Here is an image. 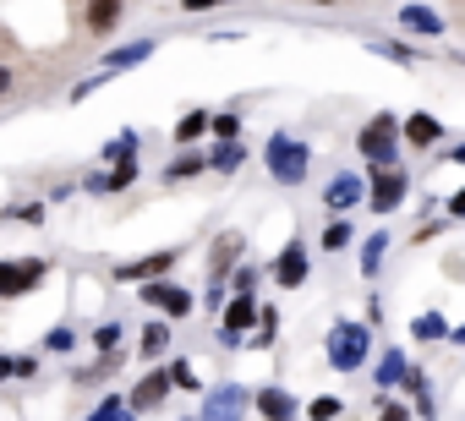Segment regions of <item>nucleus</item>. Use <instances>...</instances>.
Masks as SVG:
<instances>
[{"label": "nucleus", "mask_w": 465, "mask_h": 421, "mask_svg": "<svg viewBox=\"0 0 465 421\" xmlns=\"http://www.w3.org/2000/svg\"><path fill=\"white\" fill-rule=\"evenodd\" d=\"M323 356H329V367H334V372H345V377L367 372V367L378 361L372 323H367V318H340V323L329 328V339H323Z\"/></svg>", "instance_id": "nucleus-1"}, {"label": "nucleus", "mask_w": 465, "mask_h": 421, "mask_svg": "<svg viewBox=\"0 0 465 421\" xmlns=\"http://www.w3.org/2000/svg\"><path fill=\"white\" fill-rule=\"evenodd\" d=\"M263 164H269V181H274V186H302V181L312 175V142L296 137V132H269Z\"/></svg>", "instance_id": "nucleus-2"}, {"label": "nucleus", "mask_w": 465, "mask_h": 421, "mask_svg": "<svg viewBox=\"0 0 465 421\" xmlns=\"http://www.w3.org/2000/svg\"><path fill=\"white\" fill-rule=\"evenodd\" d=\"M400 115L394 110H378L361 132H356V153L367 159V170H400V148H405V137H400Z\"/></svg>", "instance_id": "nucleus-3"}, {"label": "nucleus", "mask_w": 465, "mask_h": 421, "mask_svg": "<svg viewBox=\"0 0 465 421\" xmlns=\"http://www.w3.org/2000/svg\"><path fill=\"white\" fill-rule=\"evenodd\" d=\"M411 202V170H367V208L378 220H394L400 208Z\"/></svg>", "instance_id": "nucleus-4"}, {"label": "nucleus", "mask_w": 465, "mask_h": 421, "mask_svg": "<svg viewBox=\"0 0 465 421\" xmlns=\"http://www.w3.org/2000/svg\"><path fill=\"white\" fill-rule=\"evenodd\" d=\"M318 202L329 208V220H351L356 208H367V175L361 170H334L318 191Z\"/></svg>", "instance_id": "nucleus-5"}, {"label": "nucleus", "mask_w": 465, "mask_h": 421, "mask_svg": "<svg viewBox=\"0 0 465 421\" xmlns=\"http://www.w3.org/2000/svg\"><path fill=\"white\" fill-rule=\"evenodd\" d=\"M263 323V307H258V296H230V307L219 312V345L224 350H242L252 334L247 328H258Z\"/></svg>", "instance_id": "nucleus-6"}, {"label": "nucleus", "mask_w": 465, "mask_h": 421, "mask_svg": "<svg viewBox=\"0 0 465 421\" xmlns=\"http://www.w3.org/2000/svg\"><path fill=\"white\" fill-rule=\"evenodd\" d=\"M252 410V388H242V383H213V388H203V421H242Z\"/></svg>", "instance_id": "nucleus-7"}, {"label": "nucleus", "mask_w": 465, "mask_h": 421, "mask_svg": "<svg viewBox=\"0 0 465 421\" xmlns=\"http://www.w3.org/2000/svg\"><path fill=\"white\" fill-rule=\"evenodd\" d=\"M137 296H143V307H153V312H164L170 323H181V318H192V307H197V296H192L186 285H170V279H148V285H137Z\"/></svg>", "instance_id": "nucleus-8"}, {"label": "nucleus", "mask_w": 465, "mask_h": 421, "mask_svg": "<svg viewBox=\"0 0 465 421\" xmlns=\"http://www.w3.org/2000/svg\"><path fill=\"white\" fill-rule=\"evenodd\" d=\"M45 274H50V263H45V258H17V263H0V301H17V296L39 290V285H45Z\"/></svg>", "instance_id": "nucleus-9"}, {"label": "nucleus", "mask_w": 465, "mask_h": 421, "mask_svg": "<svg viewBox=\"0 0 465 421\" xmlns=\"http://www.w3.org/2000/svg\"><path fill=\"white\" fill-rule=\"evenodd\" d=\"M269 274H274V285H280V290H302V285H307V274H312V252H307V241H302V236H291V241L280 247V258H274V269H269Z\"/></svg>", "instance_id": "nucleus-10"}, {"label": "nucleus", "mask_w": 465, "mask_h": 421, "mask_svg": "<svg viewBox=\"0 0 465 421\" xmlns=\"http://www.w3.org/2000/svg\"><path fill=\"white\" fill-rule=\"evenodd\" d=\"M175 263H181V247L143 252V258H132V263H115V285H148V279H164Z\"/></svg>", "instance_id": "nucleus-11"}, {"label": "nucleus", "mask_w": 465, "mask_h": 421, "mask_svg": "<svg viewBox=\"0 0 465 421\" xmlns=\"http://www.w3.org/2000/svg\"><path fill=\"white\" fill-rule=\"evenodd\" d=\"M252 416H263V421H302L307 405L285 383H263V388H252Z\"/></svg>", "instance_id": "nucleus-12"}, {"label": "nucleus", "mask_w": 465, "mask_h": 421, "mask_svg": "<svg viewBox=\"0 0 465 421\" xmlns=\"http://www.w3.org/2000/svg\"><path fill=\"white\" fill-rule=\"evenodd\" d=\"M394 28H400V39H443V34H449L443 12L421 6V0H405V6H400V17H394Z\"/></svg>", "instance_id": "nucleus-13"}, {"label": "nucleus", "mask_w": 465, "mask_h": 421, "mask_svg": "<svg viewBox=\"0 0 465 421\" xmlns=\"http://www.w3.org/2000/svg\"><path fill=\"white\" fill-rule=\"evenodd\" d=\"M242 258H247V236L242 230H224L213 241V252H208V285H230V274L242 269Z\"/></svg>", "instance_id": "nucleus-14"}, {"label": "nucleus", "mask_w": 465, "mask_h": 421, "mask_svg": "<svg viewBox=\"0 0 465 421\" xmlns=\"http://www.w3.org/2000/svg\"><path fill=\"white\" fill-rule=\"evenodd\" d=\"M400 137H405V148H411V153H432L438 142H449L443 121H438V115H427V110H411V115H405V126H400Z\"/></svg>", "instance_id": "nucleus-15"}, {"label": "nucleus", "mask_w": 465, "mask_h": 421, "mask_svg": "<svg viewBox=\"0 0 465 421\" xmlns=\"http://www.w3.org/2000/svg\"><path fill=\"white\" fill-rule=\"evenodd\" d=\"M170 388H175V383H170V367H153V372H143V377H137V388H132L126 399H132V410H137V416H148V410H159V405L170 399Z\"/></svg>", "instance_id": "nucleus-16"}, {"label": "nucleus", "mask_w": 465, "mask_h": 421, "mask_svg": "<svg viewBox=\"0 0 465 421\" xmlns=\"http://www.w3.org/2000/svg\"><path fill=\"white\" fill-rule=\"evenodd\" d=\"M416 361L400 350V345H383L378 350V361H372V383H378V394H394L400 383H405V372H411Z\"/></svg>", "instance_id": "nucleus-17"}, {"label": "nucleus", "mask_w": 465, "mask_h": 421, "mask_svg": "<svg viewBox=\"0 0 465 421\" xmlns=\"http://www.w3.org/2000/svg\"><path fill=\"white\" fill-rule=\"evenodd\" d=\"M121 17H126V0H88L83 28H88L94 39H110V34L121 28Z\"/></svg>", "instance_id": "nucleus-18"}, {"label": "nucleus", "mask_w": 465, "mask_h": 421, "mask_svg": "<svg viewBox=\"0 0 465 421\" xmlns=\"http://www.w3.org/2000/svg\"><path fill=\"white\" fill-rule=\"evenodd\" d=\"M389 247H394V236H389L383 225H378L372 236H361V247H356V269H361V279H378V274H383Z\"/></svg>", "instance_id": "nucleus-19"}, {"label": "nucleus", "mask_w": 465, "mask_h": 421, "mask_svg": "<svg viewBox=\"0 0 465 421\" xmlns=\"http://www.w3.org/2000/svg\"><path fill=\"white\" fill-rule=\"evenodd\" d=\"M351 241H361L351 220H329V225L318 230V252H323V258H340V252H351Z\"/></svg>", "instance_id": "nucleus-20"}, {"label": "nucleus", "mask_w": 465, "mask_h": 421, "mask_svg": "<svg viewBox=\"0 0 465 421\" xmlns=\"http://www.w3.org/2000/svg\"><path fill=\"white\" fill-rule=\"evenodd\" d=\"M367 50H372V55H383V61H394V66H427V61H421V50H416L411 39H367Z\"/></svg>", "instance_id": "nucleus-21"}, {"label": "nucleus", "mask_w": 465, "mask_h": 421, "mask_svg": "<svg viewBox=\"0 0 465 421\" xmlns=\"http://www.w3.org/2000/svg\"><path fill=\"white\" fill-rule=\"evenodd\" d=\"M449 334H454V323H449L443 312H416V318H411V339H416V345H438V339H449Z\"/></svg>", "instance_id": "nucleus-22"}, {"label": "nucleus", "mask_w": 465, "mask_h": 421, "mask_svg": "<svg viewBox=\"0 0 465 421\" xmlns=\"http://www.w3.org/2000/svg\"><path fill=\"white\" fill-rule=\"evenodd\" d=\"M148 55H153V39H132V44L110 50L99 66H104V77H110V72H126V66H137V61H148Z\"/></svg>", "instance_id": "nucleus-23"}, {"label": "nucleus", "mask_w": 465, "mask_h": 421, "mask_svg": "<svg viewBox=\"0 0 465 421\" xmlns=\"http://www.w3.org/2000/svg\"><path fill=\"white\" fill-rule=\"evenodd\" d=\"M164 350H170V318H153V323L143 328V339H137V356H143V361L153 367V361H159Z\"/></svg>", "instance_id": "nucleus-24"}, {"label": "nucleus", "mask_w": 465, "mask_h": 421, "mask_svg": "<svg viewBox=\"0 0 465 421\" xmlns=\"http://www.w3.org/2000/svg\"><path fill=\"white\" fill-rule=\"evenodd\" d=\"M242 164H247V142H219V148L208 153V170H213V175H236Z\"/></svg>", "instance_id": "nucleus-25"}, {"label": "nucleus", "mask_w": 465, "mask_h": 421, "mask_svg": "<svg viewBox=\"0 0 465 421\" xmlns=\"http://www.w3.org/2000/svg\"><path fill=\"white\" fill-rule=\"evenodd\" d=\"M208 132H213V115H208V110H186V115L175 121V142H181V148L197 142V137H208Z\"/></svg>", "instance_id": "nucleus-26"}, {"label": "nucleus", "mask_w": 465, "mask_h": 421, "mask_svg": "<svg viewBox=\"0 0 465 421\" xmlns=\"http://www.w3.org/2000/svg\"><path fill=\"white\" fill-rule=\"evenodd\" d=\"M203 170H208V153H181V159L164 164V186H181V181H192V175H203Z\"/></svg>", "instance_id": "nucleus-27"}, {"label": "nucleus", "mask_w": 465, "mask_h": 421, "mask_svg": "<svg viewBox=\"0 0 465 421\" xmlns=\"http://www.w3.org/2000/svg\"><path fill=\"white\" fill-rule=\"evenodd\" d=\"M88 421H137V410H132V399L126 394H104L99 405H94V416Z\"/></svg>", "instance_id": "nucleus-28"}, {"label": "nucleus", "mask_w": 465, "mask_h": 421, "mask_svg": "<svg viewBox=\"0 0 465 421\" xmlns=\"http://www.w3.org/2000/svg\"><path fill=\"white\" fill-rule=\"evenodd\" d=\"M345 416V399L340 394H312L307 399V421H340Z\"/></svg>", "instance_id": "nucleus-29"}, {"label": "nucleus", "mask_w": 465, "mask_h": 421, "mask_svg": "<svg viewBox=\"0 0 465 421\" xmlns=\"http://www.w3.org/2000/svg\"><path fill=\"white\" fill-rule=\"evenodd\" d=\"M274 339H280V307H263V323H258V334L247 345L252 350H274Z\"/></svg>", "instance_id": "nucleus-30"}, {"label": "nucleus", "mask_w": 465, "mask_h": 421, "mask_svg": "<svg viewBox=\"0 0 465 421\" xmlns=\"http://www.w3.org/2000/svg\"><path fill=\"white\" fill-rule=\"evenodd\" d=\"M258 279H263V269L258 263H242L236 274H230V296H258Z\"/></svg>", "instance_id": "nucleus-31"}, {"label": "nucleus", "mask_w": 465, "mask_h": 421, "mask_svg": "<svg viewBox=\"0 0 465 421\" xmlns=\"http://www.w3.org/2000/svg\"><path fill=\"white\" fill-rule=\"evenodd\" d=\"M121 339H126V323H99V328H94L99 356H115V350H121Z\"/></svg>", "instance_id": "nucleus-32"}, {"label": "nucleus", "mask_w": 465, "mask_h": 421, "mask_svg": "<svg viewBox=\"0 0 465 421\" xmlns=\"http://www.w3.org/2000/svg\"><path fill=\"white\" fill-rule=\"evenodd\" d=\"M378 421H416V405H411L405 394H400V399L383 394V399H378Z\"/></svg>", "instance_id": "nucleus-33"}, {"label": "nucleus", "mask_w": 465, "mask_h": 421, "mask_svg": "<svg viewBox=\"0 0 465 421\" xmlns=\"http://www.w3.org/2000/svg\"><path fill=\"white\" fill-rule=\"evenodd\" d=\"M104 159H110V164H121V159H137V132H121V137H110V142H104Z\"/></svg>", "instance_id": "nucleus-34"}, {"label": "nucleus", "mask_w": 465, "mask_h": 421, "mask_svg": "<svg viewBox=\"0 0 465 421\" xmlns=\"http://www.w3.org/2000/svg\"><path fill=\"white\" fill-rule=\"evenodd\" d=\"M137 181V159H121V164H110V175H104V191H126Z\"/></svg>", "instance_id": "nucleus-35"}, {"label": "nucleus", "mask_w": 465, "mask_h": 421, "mask_svg": "<svg viewBox=\"0 0 465 421\" xmlns=\"http://www.w3.org/2000/svg\"><path fill=\"white\" fill-rule=\"evenodd\" d=\"M213 137H219V142H242V115H236V110L213 115Z\"/></svg>", "instance_id": "nucleus-36"}, {"label": "nucleus", "mask_w": 465, "mask_h": 421, "mask_svg": "<svg viewBox=\"0 0 465 421\" xmlns=\"http://www.w3.org/2000/svg\"><path fill=\"white\" fill-rule=\"evenodd\" d=\"M115 361H121V350H115V356H99L94 367H83V372H77V383H104V377L115 372Z\"/></svg>", "instance_id": "nucleus-37"}, {"label": "nucleus", "mask_w": 465, "mask_h": 421, "mask_svg": "<svg viewBox=\"0 0 465 421\" xmlns=\"http://www.w3.org/2000/svg\"><path fill=\"white\" fill-rule=\"evenodd\" d=\"M164 367H170V383H175V388H192V394L203 388V377L192 372V361H164Z\"/></svg>", "instance_id": "nucleus-38"}, {"label": "nucleus", "mask_w": 465, "mask_h": 421, "mask_svg": "<svg viewBox=\"0 0 465 421\" xmlns=\"http://www.w3.org/2000/svg\"><path fill=\"white\" fill-rule=\"evenodd\" d=\"M443 220H465V186L443 197Z\"/></svg>", "instance_id": "nucleus-39"}, {"label": "nucleus", "mask_w": 465, "mask_h": 421, "mask_svg": "<svg viewBox=\"0 0 465 421\" xmlns=\"http://www.w3.org/2000/svg\"><path fill=\"white\" fill-rule=\"evenodd\" d=\"M12 220H28V225H39V220H45V202H23V208H12Z\"/></svg>", "instance_id": "nucleus-40"}, {"label": "nucleus", "mask_w": 465, "mask_h": 421, "mask_svg": "<svg viewBox=\"0 0 465 421\" xmlns=\"http://www.w3.org/2000/svg\"><path fill=\"white\" fill-rule=\"evenodd\" d=\"M72 345H77V334H72V328H55V334L45 339V350H72Z\"/></svg>", "instance_id": "nucleus-41"}, {"label": "nucleus", "mask_w": 465, "mask_h": 421, "mask_svg": "<svg viewBox=\"0 0 465 421\" xmlns=\"http://www.w3.org/2000/svg\"><path fill=\"white\" fill-rule=\"evenodd\" d=\"M203 301H208V312H224V307H230V301H224V285H208Z\"/></svg>", "instance_id": "nucleus-42"}, {"label": "nucleus", "mask_w": 465, "mask_h": 421, "mask_svg": "<svg viewBox=\"0 0 465 421\" xmlns=\"http://www.w3.org/2000/svg\"><path fill=\"white\" fill-rule=\"evenodd\" d=\"M208 6H236V0H181V12H208Z\"/></svg>", "instance_id": "nucleus-43"}, {"label": "nucleus", "mask_w": 465, "mask_h": 421, "mask_svg": "<svg viewBox=\"0 0 465 421\" xmlns=\"http://www.w3.org/2000/svg\"><path fill=\"white\" fill-rule=\"evenodd\" d=\"M39 372V356H17V377H34Z\"/></svg>", "instance_id": "nucleus-44"}, {"label": "nucleus", "mask_w": 465, "mask_h": 421, "mask_svg": "<svg viewBox=\"0 0 465 421\" xmlns=\"http://www.w3.org/2000/svg\"><path fill=\"white\" fill-rule=\"evenodd\" d=\"M443 159H449V164H460V170H465V137H460V142H449V153H443Z\"/></svg>", "instance_id": "nucleus-45"}, {"label": "nucleus", "mask_w": 465, "mask_h": 421, "mask_svg": "<svg viewBox=\"0 0 465 421\" xmlns=\"http://www.w3.org/2000/svg\"><path fill=\"white\" fill-rule=\"evenodd\" d=\"M6 377H17V356H0V383Z\"/></svg>", "instance_id": "nucleus-46"}, {"label": "nucleus", "mask_w": 465, "mask_h": 421, "mask_svg": "<svg viewBox=\"0 0 465 421\" xmlns=\"http://www.w3.org/2000/svg\"><path fill=\"white\" fill-rule=\"evenodd\" d=\"M12 83H17V77H12V66H0V99L12 93Z\"/></svg>", "instance_id": "nucleus-47"}, {"label": "nucleus", "mask_w": 465, "mask_h": 421, "mask_svg": "<svg viewBox=\"0 0 465 421\" xmlns=\"http://www.w3.org/2000/svg\"><path fill=\"white\" fill-rule=\"evenodd\" d=\"M449 339H454V345H460V350H465V323H460V328H454V334H449Z\"/></svg>", "instance_id": "nucleus-48"}, {"label": "nucleus", "mask_w": 465, "mask_h": 421, "mask_svg": "<svg viewBox=\"0 0 465 421\" xmlns=\"http://www.w3.org/2000/svg\"><path fill=\"white\" fill-rule=\"evenodd\" d=\"M307 6H340V0H307Z\"/></svg>", "instance_id": "nucleus-49"}, {"label": "nucleus", "mask_w": 465, "mask_h": 421, "mask_svg": "<svg viewBox=\"0 0 465 421\" xmlns=\"http://www.w3.org/2000/svg\"><path fill=\"white\" fill-rule=\"evenodd\" d=\"M460 34H465V6H460Z\"/></svg>", "instance_id": "nucleus-50"}, {"label": "nucleus", "mask_w": 465, "mask_h": 421, "mask_svg": "<svg viewBox=\"0 0 465 421\" xmlns=\"http://www.w3.org/2000/svg\"><path fill=\"white\" fill-rule=\"evenodd\" d=\"M186 421H203V416H186Z\"/></svg>", "instance_id": "nucleus-51"}]
</instances>
